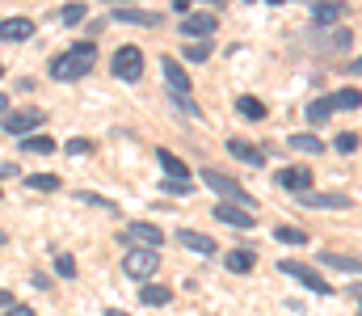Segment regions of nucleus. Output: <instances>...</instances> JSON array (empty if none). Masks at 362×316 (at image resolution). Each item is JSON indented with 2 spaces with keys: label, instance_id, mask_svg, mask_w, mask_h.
I'll return each instance as SVG.
<instances>
[{
  "label": "nucleus",
  "instance_id": "1",
  "mask_svg": "<svg viewBox=\"0 0 362 316\" xmlns=\"http://www.w3.org/2000/svg\"><path fill=\"white\" fill-rule=\"evenodd\" d=\"M93 64H97V47L81 42V47H68L64 55L51 59V76L55 81H81V76L93 72Z\"/></svg>",
  "mask_w": 362,
  "mask_h": 316
},
{
  "label": "nucleus",
  "instance_id": "2",
  "mask_svg": "<svg viewBox=\"0 0 362 316\" xmlns=\"http://www.w3.org/2000/svg\"><path fill=\"white\" fill-rule=\"evenodd\" d=\"M202 186H211L215 194H219V203H236V207H253V194L236 182V177H228V173H219V169H202Z\"/></svg>",
  "mask_w": 362,
  "mask_h": 316
},
{
  "label": "nucleus",
  "instance_id": "3",
  "mask_svg": "<svg viewBox=\"0 0 362 316\" xmlns=\"http://www.w3.org/2000/svg\"><path fill=\"white\" fill-rule=\"evenodd\" d=\"M156 266H160V253H156V249H139V245H135V249H127V257H122V274L135 279V283L152 279Z\"/></svg>",
  "mask_w": 362,
  "mask_h": 316
},
{
  "label": "nucleus",
  "instance_id": "4",
  "mask_svg": "<svg viewBox=\"0 0 362 316\" xmlns=\"http://www.w3.org/2000/svg\"><path fill=\"white\" fill-rule=\"evenodd\" d=\"M114 76L127 81V85L144 81V51L139 47H118L114 51Z\"/></svg>",
  "mask_w": 362,
  "mask_h": 316
},
{
  "label": "nucleus",
  "instance_id": "5",
  "mask_svg": "<svg viewBox=\"0 0 362 316\" xmlns=\"http://www.w3.org/2000/svg\"><path fill=\"white\" fill-rule=\"evenodd\" d=\"M278 270H282L286 279L303 283V287H308V291H316V295H329V291H333V287H329V283H325V279H320L312 266H303V262H291V257H282V262H278Z\"/></svg>",
  "mask_w": 362,
  "mask_h": 316
},
{
  "label": "nucleus",
  "instance_id": "6",
  "mask_svg": "<svg viewBox=\"0 0 362 316\" xmlns=\"http://www.w3.org/2000/svg\"><path fill=\"white\" fill-rule=\"evenodd\" d=\"M122 236H127V245H139V249H160V245H165V232H160L156 223H144V219L127 223Z\"/></svg>",
  "mask_w": 362,
  "mask_h": 316
},
{
  "label": "nucleus",
  "instance_id": "7",
  "mask_svg": "<svg viewBox=\"0 0 362 316\" xmlns=\"http://www.w3.org/2000/svg\"><path fill=\"white\" fill-rule=\"evenodd\" d=\"M42 122H47L42 110H17V114H4V131H8V135H30V131H38Z\"/></svg>",
  "mask_w": 362,
  "mask_h": 316
},
{
  "label": "nucleus",
  "instance_id": "8",
  "mask_svg": "<svg viewBox=\"0 0 362 316\" xmlns=\"http://www.w3.org/2000/svg\"><path fill=\"white\" fill-rule=\"evenodd\" d=\"M219 223H228V228H240V232H249V228H257V215H249L245 207H236V203H219V207L211 211Z\"/></svg>",
  "mask_w": 362,
  "mask_h": 316
},
{
  "label": "nucleus",
  "instance_id": "9",
  "mask_svg": "<svg viewBox=\"0 0 362 316\" xmlns=\"http://www.w3.org/2000/svg\"><path fill=\"white\" fill-rule=\"evenodd\" d=\"M215 25H219L215 13H185L181 17V34L185 38H206V34H215Z\"/></svg>",
  "mask_w": 362,
  "mask_h": 316
},
{
  "label": "nucleus",
  "instance_id": "10",
  "mask_svg": "<svg viewBox=\"0 0 362 316\" xmlns=\"http://www.w3.org/2000/svg\"><path fill=\"white\" fill-rule=\"evenodd\" d=\"M228 152H232L240 165H253V169H262V165H266V152H262L257 144H249V139H228Z\"/></svg>",
  "mask_w": 362,
  "mask_h": 316
},
{
  "label": "nucleus",
  "instance_id": "11",
  "mask_svg": "<svg viewBox=\"0 0 362 316\" xmlns=\"http://www.w3.org/2000/svg\"><path fill=\"white\" fill-rule=\"evenodd\" d=\"M278 186H282L286 194H308V186H312V173H308L303 165H295V169H282V173H278Z\"/></svg>",
  "mask_w": 362,
  "mask_h": 316
},
{
  "label": "nucleus",
  "instance_id": "12",
  "mask_svg": "<svg viewBox=\"0 0 362 316\" xmlns=\"http://www.w3.org/2000/svg\"><path fill=\"white\" fill-rule=\"evenodd\" d=\"M350 8L341 4V0H320L316 8H312V25H333V21H341Z\"/></svg>",
  "mask_w": 362,
  "mask_h": 316
},
{
  "label": "nucleus",
  "instance_id": "13",
  "mask_svg": "<svg viewBox=\"0 0 362 316\" xmlns=\"http://www.w3.org/2000/svg\"><path fill=\"white\" fill-rule=\"evenodd\" d=\"M34 34V21L30 17H8V21H0V38L4 42H25Z\"/></svg>",
  "mask_w": 362,
  "mask_h": 316
},
{
  "label": "nucleus",
  "instance_id": "14",
  "mask_svg": "<svg viewBox=\"0 0 362 316\" xmlns=\"http://www.w3.org/2000/svg\"><path fill=\"white\" fill-rule=\"evenodd\" d=\"M177 240L185 245V249H194V253H202V257H211V253L219 249V245H215V240H211L206 232H194V228H181V232H177Z\"/></svg>",
  "mask_w": 362,
  "mask_h": 316
},
{
  "label": "nucleus",
  "instance_id": "15",
  "mask_svg": "<svg viewBox=\"0 0 362 316\" xmlns=\"http://www.w3.org/2000/svg\"><path fill=\"white\" fill-rule=\"evenodd\" d=\"M160 68H165V81H169V89H173V93H189V72L181 68L177 59H169V55H165V59H160Z\"/></svg>",
  "mask_w": 362,
  "mask_h": 316
},
{
  "label": "nucleus",
  "instance_id": "16",
  "mask_svg": "<svg viewBox=\"0 0 362 316\" xmlns=\"http://www.w3.org/2000/svg\"><path fill=\"white\" fill-rule=\"evenodd\" d=\"M114 21H127V25H144V30H156L160 25V13H144V8H118Z\"/></svg>",
  "mask_w": 362,
  "mask_h": 316
},
{
  "label": "nucleus",
  "instance_id": "17",
  "mask_svg": "<svg viewBox=\"0 0 362 316\" xmlns=\"http://www.w3.org/2000/svg\"><path fill=\"white\" fill-rule=\"evenodd\" d=\"M320 262L333 270H346V274H362V257H354V253H325L320 249Z\"/></svg>",
  "mask_w": 362,
  "mask_h": 316
},
{
  "label": "nucleus",
  "instance_id": "18",
  "mask_svg": "<svg viewBox=\"0 0 362 316\" xmlns=\"http://www.w3.org/2000/svg\"><path fill=\"white\" fill-rule=\"evenodd\" d=\"M156 160H160L165 177H181V182H189V169H185V160H177L169 148H156Z\"/></svg>",
  "mask_w": 362,
  "mask_h": 316
},
{
  "label": "nucleus",
  "instance_id": "19",
  "mask_svg": "<svg viewBox=\"0 0 362 316\" xmlns=\"http://www.w3.org/2000/svg\"><path fill=\"white\" fill-rule=\"evenodd\" d=\"M21 152H34V156H51V152H55V139H47V135H21Z\"/></svg>",
  "mask_w": 362,
  "mask_h": 316
},
{
  "label": "nucleus",
  "instance_id": "20",
  "mask_svg": "<svg viewBox=\"0 0 362 316\" xmlns=\"http://www.w3.org/2000/svg\"><path fill=\"white\" fill-rule=\"evenodd\" d=\"M299 199H303L308 207H350L346 194H312V190H308V194H299Z\"/></svg>",
  "mask_w": 362,
  "mask_h": 316
},
{
  "label": "nucleus",
  "instance_id": "21",
  "mask_svg": "<svg viewBox=\"0 0 362 316\" xmlns=\"http://www.w3.org/2000/svg\"><path fill=\"white\" fill-rule=\"evenodd\" d=\"M236 114L249 118V122H262L266 118V105L257 102V98H236Z\"/></svg>",
  "mask_w": 362,
  "mask_h": 316
},
{
  "label": "nucleus",
  "instance_id": "22",
  "mask_svg": "<svg viewBox=\"0 0 362 316\" xmlns=\"http://www.w3.org/2000/svg\"><path fill=\"white\" fill-rule=\"evenodd\" d=\"M286 148H295V152H308V156H312V152H325V144H320L316 135H308V131L291 135V144H286Z\"/></svg>",
  "mask_w": 362,
  "mask_h": 316
},
{
  "label": "nucleus",
  "instance_id": "23",
  "mask_svg": "<svg viewBox=\"0 0 362 316\" xmlns=\"http://www.w3.org/2000/svg\"><path fill=\"white\" fill-rule=\"evenodd\" d=\"M228 270H232V274L253 270V249H232V253H228Z\"/></svg>",
  "mask_w": 362,
  "mask_h": 316
},
{
  "label": "nucleus",
  "instance_id": "24",
  "mask_svg": "<svg viewBox=\"0 0 362 316\" xmlns=\"http://www.w3.org/2000/svg\"><path fill=\"white\" fill-rule=\"evenodd\" d=\"M329 105H333V110H358L362 93H358V89H341V93H333V98H329Z\"/></svg>",
  "mask_w": 362,
  "mask_h": 316
},
{
  "label": "nucleus",
  "instance_id": "25",
  "mask_svg": "<svg viewBox=\"0 0 362 316\" xmlns=\"http://www.w3.org/2000/svg\"><path fill=\"white\" fill-rule=\"evenodd\" d=\"M25 186H30V190L51 194V190H59V177H55V173H30V177H25Z\"/></svg>",
  "mask_w": 362,
  "mask_h": 316
},
{
  "label": "nucleus",
  "instance_id": "26",
  "mask_svg": "<svg viewBox=\"0 0 362 316\" xmlns=\"http://www.w3.org/2000/svg\"><path fill=\"white\" fill-rule=\"evenodd\" d=\"M329 114H333V105H329V98H320V102H312V105H308V114H303V118H308L312 127H320V122H325Z\"/></svg>",
  "mask_w": 362,
  "mask_h": 316
},
{
  "label": "nucleus",
  "instance_id": "27",
  "mask_svg": "<svg viewBox=\"0 0 362 316\" xmlns=\"http://www.w3.org/2000/svg\"><path fill=\"white\" fill-rule=\"evenodd\" d=\"M85 13H89V8L72 0V4H64V8H59V21H64V25H81V21H85Z\"/></svg>",
  "mask_w": 362,
  "mask_h": 316
},
{
  "label": "nucleus",
  "instance_id": "28",
  "mask_svg": "<svg viewBox=\"0 0 362 316\" xmlns=\"http://www.w3.org/2000/svg\"><path fill=\"white\" fill-rule=\"evenodd\" d=\"M139 300H144L148 308H160V304H169V287H144Z\"/></svg>",
  "mask_w": 362,
  "mask_h": 316
},
{
  "label": "nucleus",
  "instance_id": "29",
  "mask_svg": "<svg viewBox=\"0 0 362 316\" xmlns=\"http://www.w3.org/2000/svg\"><path fill=\"white\" fill-rule=\"evenodd\" d=\"M160 190H165V194H177V199H185V194H194V182H181V177H165V182H160Z\"/></svg>",
  "mask_w": 362,
  "mask_h": 316
},
{
  "label": "nucleus",
  "instance_id": "30",
  "mask_svg": "<svg viewBox=\"0 0 362 316\" xmlns=\"http://www.w3.org/2000/svg\"><path fill=\"white\" fill-rule=\"evenodd\" d=\"M278 240H282V245H308V232L286 223V228H278Z\"/></svg>",
  "mask_w": 362,
  "mask_h": 316
},
{
  "label": "nucleus",
  "instance_id": "31",
  "mask_svg": "<svg viewBox=\"0 0 362 316\" xmlns=\"http://www.w3.org/2000/svg\"><path fill=\"white\" fill-rule=\"evenodd\" d=\"M333 148H337V152H346V156H350V152H358V135H354V131H341V135H337V139H333Z\"/></svg>",
  "mask_w": 362,
  "mask_h": 316
},
{
  "label": "nucleus",
  "instance_id": "32",
  "mask_svg": "<svg viewBox=\"0 0 362 316\" xmlns=\"http://www.w3.org/2000/svg\"><path fill=\"white\" fill-rule=\"evenodd\" d=\"M350 42H354V34H350V30H333V34H329V51H346Z\"/></svg>",
  "mask_w": 362,
  "mask_h": 316
},
{
  "label": "nucleus",
  "instance_id": "33",
  "mask_svg": "<svg viewBox=\"0 0 362 316\" xmlns=\"http://www.w3.org/2000/svg\"><path fill=\"white\" fill-rule=\"evenodd\" d=\"M185 59L206 64V59H211V47H206V42H189V47H185Z\"/></svg>",
  "mask_w": 362,
  "mask_h": 316
},
{
  "label": "nucleus",
  "instance_id": "34",
  "mask_svg": "<svg viewBox=\"0 0 362 316\" xmlns=\"http://www.w3.org/2000/svg\"><path fill=\"white\" fill-rule=\"evenodd\" d=\"M173 105H177L181 114H189V118H202V110L194 105V98H185V93H173Z\"/></svg>",
  "mask_w": 362,
  "mask_h": 316
},
{
  "label": "nucleus",
  "instance_id": "35",
  "mask_svg": "<svg viewBox=\"0 0 362 316\" xmlns=\"http://www.w3.org/2000/svg\"><path fill=\"white\" fill-rule=\"evenodd\" d=\"M55 270H59L64 279H72V274H76V257H68V253H55Z\"/></svg>",
  "mask_w": 362,
  "mask_h": 316
},
{
  "label": "nucleus",
  "instance_id": "36",
  "mask_svg": "<svg viewBox=\"0 0 362 316\" xmlns=\"http://www.w3.org/2000/svg\"><path fill=\"white\" fill-rule=\"evenodd\" d=\"M76 199H81V203H89V207H101V211H118L114 203H110V199H101V194H89V190H81Z\"/></svg>",
  "mask_w": 362,
  "mask_h": 316
},
{
  "label": "nucleus",
  "instance_id": "37",
  "mask_svg": "<svg viewBox=\"0 0 362 316\" xmlns=\"http://www.w3.org/2000/svg\"><path fill=\"white\" fill-rule=\"evenodd\" d=\"M64 152H68V156H89L93 144H89V139H68V148H64Z\"/></svg>",
  "mask_w": 362,
  "mask_h": 316
},
{
  "label": "nucleus",
  "instance_id": "38",
  "mask_svg": "<svg viewBox=\"0 0 362 316\" xmlns=\"http://www.w3.org/2000/svg\"><path fill=\"white\" fill-rule=\"evenodd\" d=\"M8 316H34V312H30L25 304H13V308H8Z\"/></svg>",
  "mask_w": 362,
  "mask_h": 316
},
{
  "label": "nucleus",
  "instance_id": "39",
  "mask_svg": "<svg viewBox=\"0 0 362 316\" xmlns=\"http://www.w3.org/2000/svg\"><path fill=\"white\" fill-rule=\"evenodd\" d=\"M0 308H13V295L8 291H0Z\"/></svg>",
  "mask_w": 362,
  "mask_h": 316
},
{
  "label": "nucleus",
  "instance_id": "40",
  "mask_svg": "<svg viewBox=\"0 0 362 316\" xmlns=\"http://www.w3.org/2000/svg\"><path fill=\"white\" fill-rule=\"evenodd\" d=\"M4 110H8V98H4V93H0V114H4Z\"/></svg>",
  "mask_w": 362,
  "mask_h": 316
},
{
  "label": "nucleus",
  "instance_id": "41",
  "mask_svg": "<svg viewBox=\"0 0 362 316\" xmlns=\"http://www.w3.org/2000/svg\"><path fill=\"white\" fill-rule=\"evenodd\" d=\"M350 72H354V76H358V72H362V59H354V68H350Z\"/></svg>",
  "mask_w": 362,
  "mask_h": 316
},
{
  "label": "nucleus",
  "instance_id": "42",
  "mask_svg": "<svg viewBox=\"0 0 362 316\" xmlns=\"http://www.w3.org/2000/svg\"><path fill=\"white\" fill-rule=\"evenodd\" d=\"M354 300H362V283H354Z\"/></svg>",
  "mask_w": 362,
  "mask_h": 316
},
{
  "label": "nucleus",
  "instance_id": "43",
  "mask_svg": "<svg viewBox=\"0 0 362 316\" xmlns=\"http://www.w3.org/2000/svg\"><path fill=\"white\" fill-rule=\"evenodd\" d=\"M105 316H127V312H122V308H110V312H105Z\"/></svg>",
  "mask_w": 362,
  "mask_h": 316
},
{
  "label": "nucleus",
  "instance_id": "44",
  "mask_svg": "<svg viewBox=\"0 0 362 316\" xmlns=\"http://www.w3.org/2000/svg\"><path fill=\"white\" fill-rule=\"evenodd\" d=\"M105 4H127V0H105Z\"/></svg>",
  "mask_w": 362,
  "mask_h": 316
},
{
  "label": "nucleus",
  "instance_id": "45",
  "mask_svg": "<svg viewBox=\"0 0 362 316\" xmlns=\"http://www.w3.org/2000/svg\"><path fill=\"white\" fill-rule=\"evenodd\" d=\"M4 240H8V236H4V232H0V245H4Z\"/></svg>",
  "mask_w": 362,
  "mask_h": 316
},
{
  "label": "nucleus",
  "instance_id": "46",
  "mask_svg": "<svg viewBox=\"0 0 362 316\" xmlns=\"http://www.w3.org/2000/svg\"><path fill=\"white\" fill-rule=\"evenodd\" d=\"M0 76H4V64H0Z\"/></svg>",
  "mask_w": 362,
  "mask_h": 316
},
{
  "label": "nucleus",
  "instance_id": "47",
  "mask_svg": "<svg viewBox=\"0 0 362 316\" xmlns=\"http://www.w3.org/2000/svg\"><path fill=\"white\" fill-rule=\"evenodd\" d=\"M211 4H219V0H211Z\"/></svg>",
  "mask_w": 362,
  "mask_h": 316
}]
</instances>
